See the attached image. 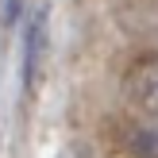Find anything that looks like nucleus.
Listing matches in <instances>:
<instances>
[{"label": "nucleus", "instance_id": "obj_1", "mask_svg": "<svg viewBox=\"0 0 158 158\" xmlns=\"http://www.w3.org/2000/svg\"><path fill=\"white\" fill-rule=\"evenodd\" d=\"M127 97L135 100L147 116H158V58L139 62L127 73Z\"/></svg>", "mask_w": 158, "mask_h": 158}, {"label": "nucleus", "instance_id": "obj_2", "mask_svg": "<svg viewBox=\"0 0 158 158\" xmlns=\"http://www.w3.org/2000/svg\"><path fill=\"white\" fill-rule=\"evenodd\" d=\"M127 143H131V151H135V154L158 158V116H151L147 123H139V127L127 135Z\"/></svg>", "mask_w": 158, "mask_h": 158}, {"label": "nucleus", "instance_id": "obj_3", "mask_svg": "<svg viewBox=\"0 0 158 158\" xmlns=\"http://www.w3.org/2000/svg\"><path fill=\"white\" fill-rule=\"evenodd\" d=\"M43 39H46V23H43V12L31 19V27H27V81L35 77V66H39V50H43Z\"/></svg>", "mask_w": 158, "mask_h": 158}]
</instances>
